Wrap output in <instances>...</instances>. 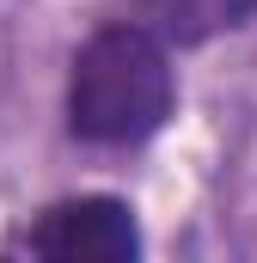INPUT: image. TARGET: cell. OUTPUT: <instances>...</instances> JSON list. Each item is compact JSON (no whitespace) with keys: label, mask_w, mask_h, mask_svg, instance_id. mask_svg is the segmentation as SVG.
Masks as SVG:
<instances>
[{"label":"cell","mask_w":257,"mask_h":263,"mask_svg":"<svg viewBox=\"0 0 257 263\" xmlns=\"http://www.w3.org/2000/svg\"><path fill=\"white\" fill-rule=\"evenodd\" d=\"M172 117V62L147 25H104L67 73V123L92 147H135Z\"/></svg>","instance_id":"obj_1"},{"label":"cell","mask_w":257,"mask_h":263,"mask_svg":"<svg viewBox=\"0 0 257 263\" xmlns=\"http://www.w3.org/2000/svg\"><path fill=\"white\" fill-rule=\"evenodd\" d=\"M31 251L56 263H128L141 251V227L117 196H74L37 214Z\"/></svg>","instance_id":"obj_2"},{"label":"cell","mask_w":257,"mask_h":263,"mask_svg":"<svg viewBox=\"0 0 257 263\" xmlns=\"http://www.w3.org/2000/svg\"><path fill=\"white\" fill-rule=\"evenodd\" d=\"M166 12H172V25L184 18L190 31H202V25H221V18H233L239 12V0H159Z\"/></svg>","instance_id":"obj_3"}]
</instances>
